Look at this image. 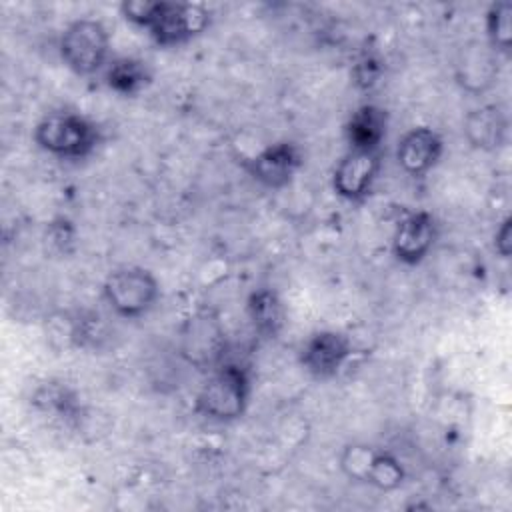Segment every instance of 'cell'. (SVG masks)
Returning <instances> with one entry per match:
<instances>
[{
  "mask_svg": "<svg viewBox=\"0 0 512 512\" xmlns=\"http://www.w3.org/2000/svg\"><path fill=\"white\" fill-rule=\"evenodd\" d=\"M304 164V154L296 142L280 140L268 144L254 156L244 160V170L254 182L268 190L286 188Z\"/></svg>",
  "mask_w": 512,
  "mask_h": 512,
  "instance_id": "ba28073f",
  "label": "cell"
},
{
  "mask_svg": "<svg viewBox=\"0 0 512 512\" xmlns=\"http://www.w3.org/2000/svg\"><path fill=\"white\" fill-rule=\"evenodd\" d=\"M352 354V340L344 332L318 330L302 342L298 350V362L310 378L324 382L336 378Z\"/></svg>",
  "mask_w": 512,
  "mask_h": 512,
  "instance_id": "52a82bcc",
  "label": "cell"
},
{
  "mask_svg": "<svg viewBox=\"0 0 512 512\" xmlns=\"http://www.w3.org/2000/svg\"><path fill=\"white\" fill-rule=\"evenodd\" d=\"M486 44L496 52L508 56L512 50V2L496 0L488 6L486 18Z\"/></svg>",
  "mask_w": 512,
  "mask_h": 512,
  "instance_id": "ac0fdd59",
  "label": "cell"
},
{
  "mask_svg": "<svg viewBox=\"0 0 512 512\" xmlns=\"http://www.w3.org/2000/svg\"><path fill=\"white\" fill-rule=\"evenodd\" d=\"M498 56L486 42L474 40L460 48L454 62V78L468 94H484L498 80Z\"/></svg>",
  "mask_w": 512,
  "mask_h": 512,
  "instance_id": "8fae6325",
  "label": "cell"
},
{
  "mask_svg": "<svg viewBox=\"0 0 512 512\" xmlns=\"http://www.w3.org/2000/svg\"><path fill=\"white\" fill-rule=\"evenodd\" d=\"M384 74V62L374 52H364L352 66V82L358 90H372Z\"/></svg>",
  "mask_w": 512,
  "mask_h": 512,
  "instance_id": "7402d4cb",
  "label": "cell"
},
{
  "mask_svg": "<svg viewBox=\"0 0 512 512\" xmlns=\"http://www.w3.org/2000/svg\"><path fill=\"white\" fill-rule=\"evenodd\" d=\"M58 52L76 76H94L110 62V34L96 18H76L62 30Z\"/></svg>",
  "mask_w": 512,
  "mask_h": 512,
  "instance_id": "5b68a950",
  "label": "cell"
},
{
  "mask_svg": "<svg viewBox=\"0 0 512 512\" xmlns=\"http://www.w3.org/2000/svg\"><path fill=\"white\" fill-rule=\"evenodd\" d=\"M404 480H406V468L396 458V454H392L386 448H378L366 484L380 492H394L404 484Z\"/></svg>",
  "mask_w": 512,
  "mask_h": 512,
  "instance_id": "d6986e66",
  "label": "cell"
},
{
  "mask_svg": "<svg viewBox=\"0 0 512 512\" xmlns=\"http://www.w3.org/2000/svg\"><path fill=\"white\" fill-rule=\"evenodd\" d=\"M36 402L44 412H50L64 422H74L80 412L76 396L66 386L62 388L60 384L40 388V392L36 394Z\"/></svg>",
  "mask_w": 512,
  "mask_h": 512,
  "instance_id": "44dd1931",
  "label": "cell"
},
{
  "mask_svg": "<svg viewBox=\"0 0 512 512\" xmlns=\"http://www.w3.org/2000/svg\"><path fill=\"white\" fill-rule=\"evenodd\" d=\"M120 14L132 26L146 30L152 42L162 48L184 46L210 26V10L192 2L124 0Z\"/></svg>",
  "mask_w": 512,
  "mask_h": 512,
  "instance_id": "6da1fadb",
  "label": "cell"
},
{
  "mask_svg": "<svg viewBox=\"0 0 512 512\" xmlns=\"http://www.w3.org/2000/svg\"><path fill=\"white\" fill-rule=\"evenodd\" d=\"M252 396V372L234 358L212 368L194 396V412L208 422L228 424L244 416Z\"/></svg>",
  "mask_w": 512,
  "mask_h": 512,
  "instance_id": "7a4b0ae2",
  "label": "cell"
},
{
  "mask_svg": "<svg viewBox=\"0 0 512 512\" xmlns=\"http://www.w3.org/2000/svg\"><path fill=\"white\" fill-rule=\"evenodd\" d=\"M382 168L380 150H352L338 160L332 170V190L346 202H364Z\"/></svg>",
  "mask_w": 512,
  "mask_h": 512,
  "instance_id": "9c48e42d",
  "label": "cell"
},
{
  "mask_svg": "<svg viewBox=\"0 0 512 512\" xmlns=\"http://www.w3.org/2000/svg\"><path fill=\"white\" fill-rule=\"evenodd\" d=\"M180 356L196 370L210 372L228 358V338L220 316L202 308L190 314L178 334Z\"/></svg>",
  "mask_w": 512,
  "mask_h": 512,
  "instance_id": "8992f818",
  "label": "cell"
},
{
  "mask_svg": "<svg viewBox=\"0 0 512 512\" xmlns=\"http://www.w3.org/2000/svg\"><path fill=\"white\" fill-rule=\"evenodd\" d=\"M246 316L254 330L264 340H274L284 328L286 310L276 290L256 288L246 298Z\"/></svg>",
  "mask_w": 512,
  "mask_h": 512,
  "instance_id": "9a60e30c",
  "label": "cell"
},
{
  "mask_svg": "<svg viewBox=\"0 0 512 512\" xmlns=\"http://www.w3.org/2000/svg\"><path fill=\"white\" fill-rule=\"evenodd\" d=\"M444 140L430 126H414L402 134L396 146V162L412 178L426 176L442 158Z\"/></svg>",
  "mask_w": 512,
  "mask_h": 512,
  "instance_id": "7c38bea8",
  "label": "cell"
},
{
  "mask_svg": "<svg viewBox=\"0 0 512 512\" xmlns=\"http://www.w3.org/2000/svg\"><path fill=\"white\" fill-rule=\"evenodd\" d=\"M152 82V70L146 60L136 56H118L104 68V84L118 96L134 98Z\"/></svg>",
  "mask_w": 512,
  "mask_h": 512,
  "instance_id": "2e32d148",
  "label": "cell"
},
{
  "mask_svg": "<svg viewBox=\"0 0 512 512\" xmlns=\"http://www.w3.org/2000/svg\"><path fill=\"white\" fill-rule=\"evenodd\" d=\"M32 138L40 150L54 158L84 160L96 152L102 132L94 120L80 112L54 110L36 122Z\"/></svg>",
  "mask_w": 512,
  "mask_h": 512,
  "instance_id": "3957f363",
  "label": "cell"
},
{
  "mask_svg": "<svg viewBox=\"0 0 512 512\" xmlns=\"http://www.w3.org/2000/svg\"><path fill=\"white\" fill-rule=\"evenodd\" d=\"M46 242L48 248L60 256H68L76 248V230L70 220L58 218L48 224L46 228Z\"/></svg>",
  "mask_w": 512,
  "mask_h": 512,
  "instance_id": "603a6c76",
  "label": "cell"
},
{
  "mask_svg": "<svg viewBox=\"0 0 512 512\" xmlns=\"http://www.w3.org/2000/svg\"><path fill=\"white\" fill-rule=\"evenodd\" d=\"M438 224L432 212L412 210L404 214L392 234V256L404 266H418L434 248Z\"/></svg>",
  "mask_w": 512,
  "mask_h": 512,
  "instance_id": "30bf717a",
  "label": "cell"
},
{
  "mask_svg": "<svg viewBox=\"0 0 512 512\" xmlns=\"http://www.w3.org/2000/svg\"><path fill=\"white\" fill-rule=\"evenodd\" d=\"M160 284L156 276L142 266H122L112 270L102 282V300L114 316L138 320L158 302Z\"/></svg>",
  "mask_w": 512,
  "mask_h": 512,
  "instance_id": "277c9868",
  "label": "cell"
},
{
  "mask_svg": "<svg viewBox=\"0 0 512 512\" xmlns=\"http://www.w3.org/2000/svg\"><path fill=\"white\" fill-rule=\"evenodd\" d=\"M462 132L472 148L494 152L508 140V116L498 104H482L464 116Z\"/></svg>",
  "mask_w": 512,
  "mask_h": 512,
  "instance_id": "4fadbf2b",
  "label": "cell"
},
{
  "mask_svg": "<svg viewBox=\"0 0 512 512\" xmlns=\"http://www.w3.org/2000/svg\"><path fill=\"white\" fill-rule=\"evenodd\" d=\"M494 250L502 258H510L512 254V218L510 216H506L494 232Z\"/></svg>",
  "mask_w": 512,
  "mask_h": 512,
  "instance_id": "cb8c5ba5",
  "label": "cell"
},
{
  "mask_svg": "<svg viewBox=\"0 0 512 512\" xmlns=\"http://www.w3.org/2000/svg\"><path fill=\"white\" fill-rule=\"evenodd\" d=\"M112 330L96 310H80L70 320V342L80 350L100 352L110 344Z\"/></svg>",
  "mask_w": 512,
  "mask_h": 512,
  "instance_id": "e0dca14e",
  "label": "cell"
},
{
  "mask_svg": "<svg viewBox=\"0 0 512 512\" xmlns=\"http://www.w3.org/2000/svg\"><path fill=\"white\" fill-rule=\"evenodd\" d=\"M388 110L366 102L360 104L348 118L344 126L348 148L352 150H380L388 132Z\"/></svg>",
  "mask_w": 512,
  "mask_h": 512,
  "instance_id": "5bb4252c",
  "label": "cell"
},
{
  "mask_svg": "<svg viewBox=\"0 0 512 512\" xmlns=\"http://www.w3.org/2000/svg\"><path fill=\"white\" fill-rule=\"evenodd\" d=\"M376 446L366 442H350L338 454V466L342 474L358 484L368 482V474L376 456Z\"/></svg>",
  "mask_w": 512,
  "mask_h": 512,
  "instance_id": "ffe728a7",
  "label": "cell"
}]
</instances>
